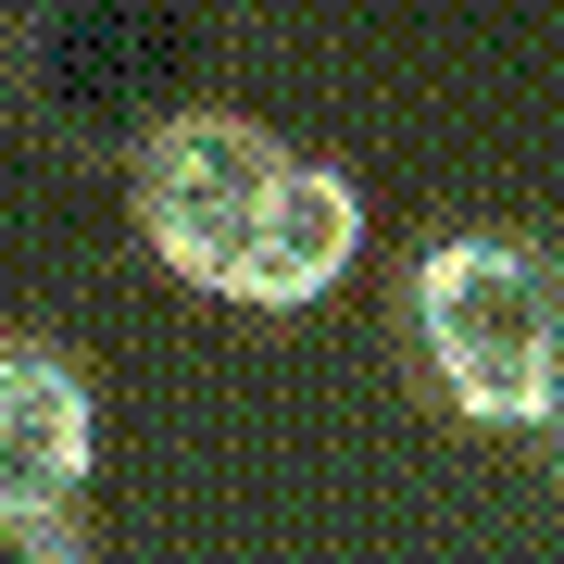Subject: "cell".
<instances>
[{
    "label": "cell",
    "instance_id": "cell-1",
    "mask_svg": "<svg viewBox=\"0 0 564 564\" xmlns=\"http://www.w3.org/2000/svg\"><path fill=\"white\" fill-rule=\"evenodd\" d=\"M126 202H139V239L163 276L202 289V302H239V314H314L364 263V188L214 101L163 113L139 139Z\"/></svg>",
    "mask_w": 564,
    "mask_h": 564
},
{
    "label": "cell",
    "instance_id": "cell-2",
    "mask_svg": "<svg viewBox=\"0 0 564 564\" xmlns=\"http://www.w3.org/2000/svg\"><path fill=\"white\" fill-rule=\"evenodd\" d=\"M414 351L426 389L489 426V440H540L564 402V263L540 239H502V226H464V239L414 251Z\"/></svg>",
    "mask_w": 564,
    "mask_h": 564
},
{
    "label": "cell",
    "instance_id": "cell-3",
    "mask_svg": "<svg viewBox=\"0 0 564 564\" xmlns=\"http://www.w3.org/2000/svg\"><path fill=\"white\" fill-rule=\"evenodd\" d=\"M188 51H202L188 39V0H39L25 39H13V88L63 151H126L139 163L151 126L188 113L176 101Z\"/></svg>",
    "mask_w": 564,
    "mask_h": 564
},
{
    "label": "cell",
    "instance_id": "cell-4",
    "mask_svg": "<svg viewBox=\"0 0 564 564\" xmlns=\"http://www.w3.org/2000/svg\"><path fill=\"white\" fill-rule=\"evenodd\" d=\"M101 464V402L39 339H0V502H76Z\"/></svg>",
    "mask_w": 564,
    "mask_h": 564
},
{
    "label": "cell",
    "instance_id": "cell-5",
    "mask_svg": "<svg viewBox=\"0 0 564 564\" xmlns=\"http://www.w3.org/2000/svg\"><path fill=\"white\" fill-rule=\"evenodd\" d=\"M0 564H88L76 502H0Z\"/></svg>",
    "mask_w": 564,
    "mask_h": 564
},
{
    "label": "cell",
    "instance_id": "cell-6",
    "mask_svg": "<svg viewBox=\"0 0 564 564\" xmlns=\"http://www.w3.org/2000/svg\"><path fill=\"white\" fill-rule=\"evenodd\" d=\"M540 452H552V477H564V402H552V426H540Z\"/></svg>",
    "mask_w": 564,
    "mask_h": 564
}]
</instances>
